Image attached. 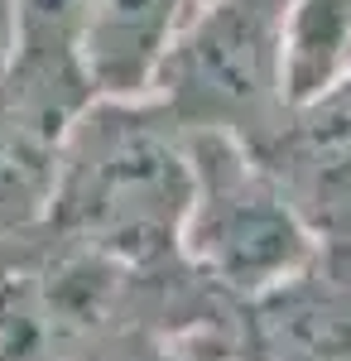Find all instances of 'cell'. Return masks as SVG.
Returning a JSON list of instances; mask_svg holds the SVG:
<instances>
[{
    "label": "cell",
    "mask_w": 351,
    "mask_h": 361,
    "mask_svg": "<svg viewBox=\"0 0 351 361\" xmlns=\"http://www.w3.org/2000/svg\"><path fill=\"white\" fill-rule=\"evenodd\" d=\"M284 0H197L159 63L154 92L188 130H221L260 149L284 121Z\"/></svg>",
    "instance_id": "3957f363"
},
{
    "label": "cell",
    "mask_w": 351,
    "mask_h": 361,
    "mask_svg": "<svg viewBox=\"0 0 351 361\" xmlns=\"http://www.w3.org/2000/svg\"><path fill=\"white\" fill-rule=\"evenodd\" d=\"M188 202V126L159 97H92L63 135L44 231L125 265H164L183 255Z\"/></svg>",
    "instance_id": "6da1fadb"
},
{
    "label": "cell",
    "mask_w": 351,
    "mask_h": 361,
    "mask_svg": "<svg viewBox=\"0 0 351 361\" xmlns=\"http://www.w3.org/2000/svg\"><path fill=\"white\" fill-rule=\"evenodd\" d=\"M188 154L192 202L183 255L192 270H202L231 299H255L318 260L323 236L245 140L188 130Z\"/></svg>",
    "instance_id": "7a4b0ae2"
},
{
    "label": "cell",
    "mask_w": 351,
    "mask_h": 361,
    "mask_svg": "<svg viewBox=\"0 0 351 361\" xmlns=\"http://www.w3.org/2000/svg\"><path fill=\"white\" fill-rule=\"evenodd\" d=\"M231 361H351V275L332 246L313 265L241 299Z\"/></svg>",
    "instance_id": "5b68a950"
},
{
    "label": "cell",
    "mask_w": 351,
    "mask_h": 361,
    "mask_svg": "<svg viewBox=\"0 0 351 361\" xmlns=\"http://www.w3.org/2000/svg\"><path fill=\"white\" fill-rule=\"evenodd\" d=\"M192 5L197 0H92L82 54L97 97H149Z\"/></svg>",
    "instance_id": "52a82bcc"
},
{
    "label": "cell",
    "mask_w": 351,
    "mask_h": 361,
    "mask_svg": "<svg viewBox=\"0 0 351 361\" xmlns=\"http://www.w3.org/2000/svg\"><path fill=\"white\" fill-rule=\"evenodd\" d=\"M39 241L0 270V361H63L73 347L39 279Z\"/></svg>",
    "instance_id": "30bf717a"
},
{
    "label": "cell",
    "mask_w": 351,
    "mask_h": 361,
    "mask_svg": "<svg viewBox=\"0 0 351 361\" xmlns=\"http://www.w3.org/2000/svg\"><path fill=\"white\" fill-rule=\"evenodd\" d=\"M284 102L298 106L351 73V0H284Z\"/></svg>",
    "instance_id": "9c48e42d"
},
{
    "label": "cell",
    "mask_w": 351,
    "mask_h": 361,
    "mask_svg": "<svg viewBox=\"0 0 351 361\" xmlns=\"http://www.w3.org/2000/svg\"><path fill=\"white\" fill-rule=\"evenodd\" d=\"M63 361H192L173 337H164L159 328H144V323H130V318H121V323H106V328H97V333L78 337Z\"/></svg>",
    "instance_id": "8fae6325"
},
{
    "label": "cell",
    "mask_w": 351,
    "mask_h": 361,
    "mask_svg": "<svg viewBox=\"0 0 351 361\" xmlns=\"http://www.w3.org/2000/svg\"><path fill=\"white\" fill-rule=\"evenodd\" d=\"M63 135V126L34 116L0 87V241L44 236Z\"/></svg>",
    "instance_id": "ba28073f"
},
{
    "label": "cell",
    "mask_w": 351,
    "mask_h": 361,
    "mask_svg": "<svg viewBox=\"0 0 351 361\" xmlns=\"http://www.w3.org/2000/svg\"><path fill=\"white\" fill-rule=\"evenodd\" d=\"M323 246H351V73L284 111L255 149Z\"/></svg>",
    "instance_id": "277c9868"
},
{
    "label": "cell",
    "mask_w": 351,
    "mask_h": 361,
    "mask_svg": "<svg viewBox=\"0 0 351 361\" xmlns=\"http://www.w3.org/2000/svg\"><path fill=\"white\" fill-rule=\"evenodd\" d=\"M87 20L92 0H10V58L0 87L63 130L97 97L82 54Z\"/></svg>",
    "instance_id": "8992f818"
},
{
    "label": "cell",
    "mask_w": 351,
    "mask_h": 361,
    "mask_svg": "<svg viewBox=\"0 0 351 361\" xmlns=\"http://www.w3.org/2000/svg\"><path fill=\"white\" fill-rule=\"evenodd\" d=\"M337 255H342V265H347V275H351V246H332Z\"/></svg>",
    "instance_id": "7c38bea8"
}]
</instances>
